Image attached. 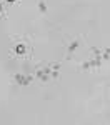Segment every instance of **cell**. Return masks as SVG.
Instances as JSON below:
<instances>
[{
  "label": "cell",
  "mask_w": 110,
  "mask_h": 125,
  "mask_svg": "<svg viewBox=\"0 0 110 125\" xmlns=\"http://www.w3.org/2000/svg\"><path fill=\"white\" fill-rule=\"evenodd\" d=\"M17 52H19V53H23V52H25V47H23V45H19V47H17Z\"/></svg>",
  "instance_id": "cell-1"
},
{
  "label": "cell",
  "mask_w": 110,
  "mask_h": 125,
  "mask_svg": "<svg viewBox=\"0 0 110 125\" xmlns=\"http://www.w3.org/2000/svg\"><path fill=\"white\" fill-rule=\"evenodd\" d=\"M7 2H10V3H12V2H13V0H7Z\"/></svg>",
  "instance_id": "cell-2"
},
{
  "label": "cell",
  "mask_w": 110,
  "mask_h": 125,
  "mask_svg": "<svg viewBox=\"0 0 110 125\" xmlns=\"http://www.w3.org/2000/svg\"><path fill=\"white\" fill-rule=\"evenodd\" d=\"M0 10H2V7H0Z\"/></svg>",
  "instance_id": "cell-3"
}]
</instances>
